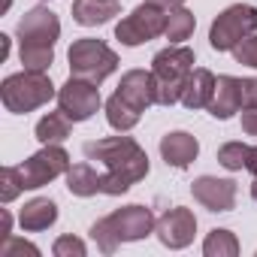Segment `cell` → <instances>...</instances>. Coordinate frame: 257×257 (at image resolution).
Here are the masks:
<instances>
[{
    "label": "cell",
    "instance_id": "17",
    "mask_svg": "<svg viewBox=\"0 0 257 257\" xmlns=\"http://www.w3.org/2000/svg\"><path fill=\"white\" fill-rule=\"evenodd\" d=\"M118 13H121L118 0H73V22L82 25V28L106 25Z\"/></svg>",
    "mask_w": 257,
    "mask_h": 257
},
{
    "label": "cell",
    "instance_id": "11",
    "mask_svg": "<svg viewBox=\"0 0 257 257\" xmlns=\"http://www.w3.org/2000/svg\"><path fill=\"white\" fill-rule=\"evenodd\" d=\"M58 109L76 124V121H88L97 109H100V88L88 79H76L70 76L67 85L58 91Z\"/></svg>",
    "mask_w": 257,
    "mask_h": 257
},
{
    "label": "cell",
    "instance_id": "1",
    "mask_svg": "<svg viewBox=\"0 0 257 257\" xmlns=\"http://www.w3.org/2000/svg\"><path fill=\"white\" fill-rule=\"evenodd\" d=\"M85 158L103 164V194L118 197L127 194L137 182L149 176V155L131 137H106L85 143Z\"/></svg>",
    "mask_w": 257,
    "mask_h": 257
},
{
    "label": "cell",
    "instance_id": "28",
    "mask_svg": "<svg viewBox=\"0 0 257 257\" xmlns=\"http://www.w3.org/2000/svg\"><path fill=\"white\" fill-rule=\"evenodd\" d=\"M242 109H257V79H242Z\"/></svg>",
    "mask_w": 257,
    "mask_h": 257
},
{
    "label": "cell",
    "instance_id": "3",
    "mask_svg": "<svg viewBox=\"0 0 257 257\" xmlns=\"http://www.w3.org/2000/svg\"><path fill=\"white\" fill-rule=\"evenodd\" d=\"M16 34H19V58H22L25 70L46 73L55 61V43L61 37L58 16L46 7H34L22 16Z\"/></svg>",
    "mask_w": 257,
    "mask_h": 257
},
{
    "label": "cell",
    "instance_id": "5",
    "mask_svg": "<svg viewBox=\"0 0 257 257\" xmlns=\"http://www.w3.org/2000/svg\"><path fill=\"white\" fill-rule=\"evenodd\" d=\"M191 70H194V49H188V46H170L155 55L152 76H155V91H158L161 106H173L182 100Z\"/></svg>",
    "mask_w": 257,
    "mask_h": 257
},
{
    "label": "cell",
    "instance_id": "24",
    "mask_svg": "<svg viewBox=\"0 0 257 257\" xmlns=\"http://www.w3.org/2000/svg\"><path fill=\"white\" fill-rule=\"evenodd\" d=\"M22 191H25V185H22L19 167H4V170H0V200L13 203Z\"/></svg>",
    "mask_w": 257,
    "mask_h": 257
},
{
    "label": "cell",
    "instance_id": "25",
    "mask_svg": "<svg viewBox=\"0 0 257 257\" xmlns=\"http://www.w3.org/2000/svg\"><path fill=\"white\" fill-rule=\"evenodd\" d=\"M55 257H85V242L76 236H61L55 239Z\"/></svg>",
    "mask_w": 257,
    "mask_h": 257
},
{
    "label": "cell",
    "instance_id": "8",
    "mask_svg": "<svg viewBox=\"0 0 257 257\" xmlns=\"http://www.w3.org/2000/svg\"><path fill=\"white\" fill-rule=\"evenodd\" d=\"M254 31H257V10L248 4H233L212 22L209 43L215 52H233Z\"/></svg>",
    "mask_w": 257,
    "mask_h": 257
},
{
    "label": "cell",
    "instance_id": "31",
    "mask_svg": "<svg viewBox=\"0 0 257 257\" xmlns=\"http://www.w3.org/2000/svg\"><path fill=\"white\" fill-rule=\"evenodd\" d=\"M245 170H248L251 176H257V146L251 149V155H248V164H245Z\"/></svg>",
    "mask_w": 257,
    "mask_h": 257
},
{
    "label": "cell",
    "instance_id": "7",
    "mask_svg": "<svg viewBox=\"0 0 257 257\" xmlns=\"http://www.w3.org/2000/svg\"><path fill=\"white\" fill-rule=\"evenodd\" d=\"M70 58V76L76 79H88L94 85H100L106 76H112L118 70V55L103 43V40H94V37H82L70 46L67 52Z\"/></svg>",
    "mask_w": 257,
    "mask_h": 257
},
{
    "label": "cell",
    "instance_id": "29",
    "mask_svg": "<svg viewBox=\"0 0 257 257\" xmlns=\"http://www.w3.org/2000/svg\"><path fill=\"white\" fill-rule=\"evenodd\" d=\"M242 131L248 137H257V109H242Z\"/></svg>",
    "mask_w": 257,
    "mask_h": 257
},
{
    "label": "cell",
    "instance_id": "27",
    "mask_svg": "<svg viewBox=\"0 0 257 257\" xmlns=\"http://www.w3.org/2000/svg\"><path fill=\"white\" fill-rule=\"evenodd\" d=\"M16 254H31V257H40V248L25 242V239H4V245H0V257H16Z\"/></svg>",
    "mask_w": 257,
    "mask_h": 257
},
{
    "label": "cell",
    "instance_id": "19",
    "mask_svg": "<svg viewBox=\"0 0 257 257\" xmlns=\"http://www.w3.org/2000/svg\"><path fill=\"white\" fill-rule=\"evenodd\" d=\"M67 188L76 197H94L103 194V173H97L91 164H76L67 170Z\"/></svg>",
    "mask_w": 257,
    "mask_h": 257
},
{
    "label": "cell",
    "instance_id": "16",
    "mask_svg": "<svg viewBox=\"0 0 257 257\" xmlns=\"http://www.w3.org/2000/svg\"><path fill=\"white\" fill-rule=\"evenodd\" d=\"M215 73H209L206 67H197L191 70L188 82H185V91H182V103L188 109H209L212 103V94H215Z\"/></svg>",
    "mask_w": 257,
    "mask_h": 257
},
{
    "label": "cell",
    "instance_id": "26",
    "mask_svg": "<svg viewBox=\"0 0 257 257\" xmlns=\"http://www.w3.org/2000/svg\"><path fill=\"white\" fill-rule=\"evenodd\" d=\"M233 58L245 67H254L257 70V37H245L236 49H233Z\"/></svg>",
    "mask_w": 257,
    "mask_h": 257
},
{
    "label": "cell",
    "instance_id": "32",
    "mask_svg": "<svg viewBox=\"0 0 257 257\" xmlns=\"http://www.w3.org/2000/svg\"><path fill=\"white\" fill-rule=\"evenodd\" d=\"M251 197H254V203H257V176H254V182H251Z\"/></svg>",
    "mask_w": 257,
    "mask_h": 257
},
{
    "label": "cell",
    "instance_id": "2",
    "mask_svg": "<svg viewBox=\"0 0 257 257\" xmlns=\"http://www.w3.org/2000/svg\"><path fill=\"white\" fill-rule=\"evenodd\" d=\"M158 103L155 91V76L146 70H127L115 88V94L106 100V121L115 127L118 134H127L140 124L143 112Z\"/></svg>",
    "mask_w": 257,
    "mask_h": 257
},
{
    "label": "cell",
    "instance_id": "6",
    "mask_svg": "<svg viewBox=\"0 0 257 257\" xmlns=\"http://www.w3.org/2000/svg\"><path fill=\"white\" fill-rule=\"evenodd\" d=\"M52 97H55V85L40 70L13 73V76L4 79V85H0V100H4L7 112H16V115H28L34 109H40Z\"/></svg>",
    "mask_w": 257,
    "mask_h": 257
},
{
    "label": "cell",
    "instance_id": "4",
    "mask_svg": "<svg viewBox=\"0 0 257 257\" xmlns=\"http://www.w3.org/2000/svg\"><path fill=\"white\" fill-rule=\"evenodd\" d=\"M155 215L149 206H124V209H115L112 215L100 218L94 227H91V239L97 242V248L103 254H112L121 242H137V239H146L152 230H155Z\"/></svg>",
    "mask_w": 257,
    "mask_h": 257
},
{
    "label": "cell",
    "instance_id": "22",
    "mask_svg": "<svg viewBox=\"0 0 257 257\" xmlns=\"http://www.w3.org/2000/svg\"><path fill=\"white\" fill-rule=\"evenodd\" d=\"M206 257H236L239 254V239L230 230H212L203 242Z\"/></svg>",
    "mask_w": 257,
    "mask_h": 257
},
{
    "label": "cell",
    "instance_id": "21",
    "mask_svg": "<svg viewBox=\"0 0 257 257\" xmlns=\"http://www.w3.org/2000/svg\"><path fill=\"white\" fill-rule=\"evenodd\" d=\"M194 25H197V19H194V13L191 10H185V7H173V10H167V40L170 43H185L191 34H194Z\"/></svg>",
    "mask_w": 257,
    "mask_h": 257
},
{
    "label": "cell",
    "instance_id": "14",
    "mask_svg": "<svg viewBox=\"0 0 257 257\" xmlns=\"http://www.w3.org/2000/svg\"><path fill=\"white\" fill-rule=\"evenodd\" d=\"M200 155V143L197 137L185 134V131H173L161 140V158L167 161V167H176V170H188Z\"/></svg>",
    "mask_w": 257,
    "mask_h": 257
},
{
    "label": "cell",
    "instance_id": "12",
    "mask_svg": "<svg viewBox=\"0 0 257 257\" xmlns=\"http://www.w3.org/2000/svg\"><path fill=\"white\" fill-rule=\"evenodd\" d=\"M155 233H158V239H161L167 248L179 251V248H185V245H191V242H194L197 218H194V212H191V209H185V206L167 209V212L158 218Z\"/></svg>",
    "mask_w": 257,
    "mask_h": 257
},
{
    "label": "cell",
    "instance_id": "10",
    "mask_svg": "<svg viewBox=\"0 0 257 257\" xmlns=\"http://www.w3.org/2000/svg\"><path fill=\"white\" fill-rule=\"evenodd\" d=\"M70 170V155L61 146H43V152L31 155L25 164H19V176L25 191H37L43 185H49L52 179L64 176Z\"/></svg>",
    "mask_w": 257,
    "mask_h": 257
},
{
    "label": "cell",
    "instance_id": "30",
    "mask_svg": "<svg viewBox=\"0 0 257 257\" xmlns=\"http://www.w3.org/2000/svg\"><path fill=\"white\" fill-rule=\"evenodd\" d=\"M146 4H155V7H164V10H173V7H182L185 0H146Z\"/></svg>",
    "mask_w": 257,
    "mask_h": 257
},
{
    "label": "cell",
    "instance_id": "9",
    "mask_svg": "<svg viewBox=\"0 0 257 257\" xmlns=\"http://www.w3.org/2000/svg\"><path fill=\"white\" fill-rule=\"evenodd\" d=\"M167 31V10L155 7V4H143L137 7L127 19H121L115 25V37L124 46H143L155 37H161Z\"/></svg>",
    "mask_w": 257,
    "mask_h": 257
},
{
    "label": "cell",
    "instance_id": "13",
    "mask_svg": "<svg viewBox=\"0 0 257 257\" xmlns=\"http://www.w3.org/2000/svg\"><path fill=\"white\" fill-rule=\"evenodd\" d=\"M191 194L200 206L209 212H230L236 206V182L233 179H218V176H200L191 185Z\"/></svg>",
    "mask_w": 257,
    "mask_h": 257
},
{
    "label": "cell",
    "instance_id": "18",
    "mask_svg": "<svg viewBox=\"0 0 257 257\" xmlns=\"http://www.w3.org/2000/svg\"><path fill=\"white\" fill-rule=\"evenodd\" d=\"M19 221L28 233H40V230H49L55 221H58V206L49 200V197H37L31 203H25V209L19 212Z\"/></svg>",
    "mask_w": 257,
    "mask_h": 257
},
{
    "label": "cell",
    "instance_id": "15",
    "mask_svg": "<svg viewBox=\"0 0 257 257\" xmlns=\"http://www.w3.org/2000/svg\"><path fill=\"white\" fill-rule=\"evenodd\" d=\"M239 109H242V79H236V76H218L215 94H212V103H209L212 118L227 121Z\"/></svg>",
    "mask_w": 257,
    "mask_h": 257
},
{
    "label": "cell",
    "instance_id": "23",
    "mask_svg": "<svg viewBox=\"0 0 257 257\" xmlns=\"http://www.w3.org/2000/svg\"><path fill=\"white\" fill-rule=\"evenodd\" d=\"M248 155H251V146H245V143H227V146L218 149V164L224 170L236 173V170H245Z\"/></svg>",
    "mask_w": 257,
    "mask_h": 257
},
{
    "label": "cell",
    "instance_id": "20",
    "mask_svg": "<svg viewBox=\"0 0 257 257\" xmlns=\"http://www.w3.org/2000/svg\"><path fill=\"white\" fill-rule=\"evenodd\" d=\"M70 131H73V121L58 109V112H49L46 118H40L37 121V140L43 143V146H61L67 137H70Z\"/></svg>",
    "mask_w": 257,
    "mask_h": 257
}]
</instances>
